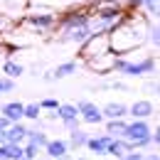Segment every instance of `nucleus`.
<instances>
[{"label":"nucleus","mask_w":160,"mask_h":160,"mask_svg":"<svg viewBox=\"0 0 160 160\" xmlns=\"http://www.w3.org/2000/svg\"><path fill=\"white\" fill-rule=\"evenodd\" d=\"M123 131H126V121H123V118H108V121H106V133H108V136L121 138Z\"/></svg>","instance_id":"16"},{"label":"nucleus","mask_w":160,"mask_h":160,"mask_svg":"<svg viewBox=\"0 0 160 160\" xmlns=\"http://www.w3.org/2000/svg\"><path fill=\"white\" fill-rule=\"evenodd\" d=\"M40 106L44 108V111H57V106H59V101L57 99H42Z\"/></svg>","instance_id":"23"},{"label":"nucleus","mask_w":160,"mask_h":160,"mask_svg":"<svg viewBox=\"0 0 160 160\" xmlns=\"http://www.w3.org/2000/svg\"><path fill=\"white\" fill-rule=\"evenodd\" d=\"M40 111H42L40 103H27V106H25V111H22V116H25V118H30V121H37V118H40Z\"/></svg>","instance_id":"21"},{"label":"nucleus","mask_w":160,"mask_h":160,"mask_svg":"<svg viewBox=\"0 0 160 160\" xmlns=\"http://www.w3.org/2000/svg\"><path fill=\"white\" fill-rule=\"evenodd\" d=\"M111 138H113V136H108V133H101V136H89V140H86V145H84V148H89L94 155H106V148H108Z\"/></svg>","instance_id":"7"},{"label":"nucleus","mask_w":160,"mask_h":160,"mask_svg":"<svg viewBox=\"0 0 160 160\" xmlns=\"http://www.w3.org/2000/svg\"><path fill=\"white\" fill-rule=\"evenodd\" d=\"M77 67H79L77 62H64V64H59V67L54 69V74H52V77H54V81H57V79H64V77H72V74L77 72Z\"/></svg>","instance_id":"18"},{"label":"nucleus","mask_w":160,"mask_h":160,"mask_svg":"<svg viewBox=\"0 0 160 160\" xmlns=\"http://www.w3.org/2000/svg\"><path fill=\"white\" fill-rule=\"evenodd\" d=\"M8 126H10V121H8L5 116H2V113H0V133H2V131H5Z\"/></svg>","instance_id":"27"},{"label":"nucleus","mask_w":160,"mask_h":160,"mask_svg":"<svg viewBox=\"0 0 160 160\" xmlns=\"http://www.w3.org/2000/svg\"><path fill=\"white\" fill-rule=\"evenodd\" d=\"M153 103L150 101H133V106H128V113L133 118H150L153 116Z\"/></svg>","instance_id":"11"},{"label":"nucleus","mask_w":160,"mask_h":160,"mask_svg":"<svg viewBox=\"0 0 160 160\" xmlns=\"http://www.w3.org/2000/svg\"><path fill=\"white\" fill-rule=\"evenodd\" d=\"M44 153L49 155L52 160L62 158V155H67L69 153V143L62 138H54V140H47V145H44Z\"/></svg>","instance_id":"9"},{"label":"nucleus","mask_w":160,"mask_h":160,"mask_svg":"<svg viewBox=\"0 0 160 160\" xmlns=\"http://www.w3.org/2000/svg\"><path fill=\"white\" fill-rule=\"evenodd\" d=\"M25 22L32 25V27H37V30H49V27H54V22H57V12H35V15H30Z\"/></svg>","instance_id":"6"},{"label":"nucleus","mask_w":160,"mask_h":160,"mask_svg":"<svg viewBox=\"0 0 160 160\" xmlns=\"http://www.w3.org/2000/svg\"><path fill=\"white\" fill-rule=\"evenodd\" d=\"M89 20H91V12H84V10L67 12V15L62 18V32L74 30V27H81V25H89Z\"/></svg>","instance_id":"4"},{"label":"nucleus","mask_w":160,"mask_h":160,"mask_svg":"<svg viewBox=\"0 0 160 160\" xmlns=\"http://www.w3.org/2000/svg\"><path fill=\"white\" fill-rule=\"evenodd\" d=\"M0 160H10V155H8V145H5V143H0Z\"/></svg>","instance_id":"26"},{"label":"nucleus","mask_w":160,"mask_h":160,"mask_svg":"<svg viewBox=\"0 0 160 160\" xmlns=\"http://www.w3.org/2000/svg\"><path fill=\"white\" fill-rule=\"evenodd\" d=\"M62 123H64V128H67V131H74V128H79L81 118H69V121H62Z\"/></svg>","instance_id":"25"},{"label":"nucleus","mask_w":160,"mask_h":160,"mask_svg":"<svg viewBox=\"0 0 160 160\" xmlns=\"http://www.w3.org/2000/svg\"><path fill=\"white\" fill-rule=\"evenodd\" d=\"M22 111H25V103H20V101H8V103H2V106H0V113L10 121V123H18V121L25 118V116H22Z\"/></svg>","instance_id":"8"},{"label":"nucleus","mask_w":160,"mask_h":160,"mask_svg":"<svg viewBox=\"0 0 160 160\" xmlns=\"http://www.w3.org/2000/svg\"><path fill=\"white\" fill-rule=\"evenodd\" d=\"M72 160H89V158H72Z\"/></svg>","instance_id":"34"},{"label":"nucleus","mask_w":160,"mask_h":160,"mask_svg":"<svg viewBox=\"0 0 160 160\" xmlns=\"http://www.w3.org/2000/svg\"><path fill=\"white\" fill-rule=\"evenodd\" d=\"M145 160H160L158 153H150V155H145Z\"/></svg>","instance_id":"29"},{"label":"nucleus","mask_w":160,"mask_h":160,"mask_svg":"<svg viewBox=\"0 0 160 160\" xmlns=\"http://www.w3.org/2000/svg\"><path fill=\"white\" fill-rule=\"evenodd\" d=\"M32 2H42V5H47L49 10H62V8H77V5H86V2H91V0H32Z\"/></svg>","instance_id":"13"},{"label":"nucleus","mask_w":160,"mask_h":160,"mask_svg":"<svg viewBox=\"0 0 160 160\" xmlns=\"http://www.w3.org/2000/svg\"><path fill=\"white\" fill-rule=\"evenodd\" d=\"M0 94H5V86H2V79H0Z\"/></svg>","instance_id":"33"},{"label":"nucleus","mask_w":160,"mask_h":160,"mask_svg":"<svg viewBox=\"0 0 160 160\" xmlns=\"http://www.w3.org/2000/svg\"><path fill=\"white\" fill-rule=\"evenodd\" d=\"M2 138H5V143H25V140H27V128L22 126V121L10 123V126L2 131Z\"/></svg>","instance_id":"5"},{"label":"nucleus","mask_w":160,"mask_h":160,"mask_svg":"<svg viewBox=\"0 0 160 160\" xmlns=\"http://www.w3.org/2000/svg\"><path fill=\"white\" fill-rule=\"evenodd\" d=\"M77 108H79V118L84 121V123H89V126H96V123L103 121L101 108L96 106V103H91V101H79Z\"/></svg>","instance_id":"3"},{"label":"nucleus","mask_w":160,"mask_h":160,"mask_svg":"<svg viewBox=\"0 0 160 160\" xmlns=\"http://www.w3.org/2000/svg\"><path fill=\"white\" fill-rule=\"evenodd\" d=\"M158 62L155 59H143V62H126V59H116L113 62V72H121L123 77H143L155 72Z\"/></svg>","instance_id":"2"},{"label":"nucleus","mask_w":160,"mask_h":160,"mask_svg":"<svg viewBox=\"0 0 160 160\" xmlns=\"http://www.w3.org/2000/svg\"><path fill=\"white\" fill-rule=\"evenodd\" d=\"M101 113H103V118H126L128 116V106H123L118 101H111V103H106L103 108H101Z\"/></svg>","instance_id":"10"},{"label":"nucleus","mask_w":160,"mask_h":160,"mask_svg":"<svg viewBox=\"0 0 160 160\" xmlns=\"http://www.w3.org/2000/svg\"><path fill=\"white\" fill-rule=\"evenodd\" d=\"M57 160H72V158H69V153H67V155H62V158H57Z\"/></svg>","instance_id":"32"},{"label":"nucleus","mask_w":160,"mask_h":160,"mask_svg":"<svg viewBox=\"0 0 160 160\" xmlns=\"http://www.w3.org/2000/svg\"><path fill=\"white\" fill-rule=\"evenodd\" d=\"M118 160H145V155L138 153V150H128V153H123Z\"/></svg>","instance_id":"24"},{"label":"nucleus","mask_w":160,"mask_h":160,"mask_svg":"<svg viewBox=\"0 0 160 160\" xmlns=\"http://www.w3.org/2000/svg\"><path fill=\"white\" fill-rule=\"evenodd\" d=\"M27 140H30V143H35L37 148H44L49 138H47V133H44V131H32V128H27Z\"/></svg>","instance_id":"19"},{"label":"nucleus","mask_w":160,"mask_h":160,"mask_svg":"<svg viewBox=\"0 0 160 160\" xmlns=\"http://www.w3.org/2000/svg\"><path fill=\"white\" fill-rule=\"evenodd\" d=\"M35 160H52V158H49V155H37Z\"/></svg>","instance_id":"31"},{"label":"nucleus","mask_w":160,"mask_h":160,"mask_svg":"<svg viewBox=\"0 0 160 160\" xmlns=\"http://www.w3.org/2000/svg\"><path fill=\"white\" fill-rule=\"evenodd\" d=\"M2 72H5V77H10V79H18V77L25 74L22 64H18V62H12V59H5V62H2Z\"/></svg>","instance_id":"17"},{"label":"nucleus","mask_w":160,"mask_h":160,"mask_svg":"<svg viewBox=\"0 0 160 160\" xmlns=\"http://www.w3.org/2000/svg\"><path fill=\"white\" fill-rule=\"evenodd\" d=\"M128 150H133V145H131V143H128L126 138H111L108 148H106V155L121 158V155H123V153H128Z\"/></svg>","instance_id":"12"},{"label":"nucleus","mask_w":160,"mask_h":160,"mask_svg":"<svg viewBox=\"0 0 160 160\" xmlns=\"http://www.w3.org/2000/svg\"><path fill=\"white\" fill-rule=\"evenodd\" d=\"M153 143H158V145H160V128L155 131V136H153Z\"/></svg>","instance_id":"30"},{"label":"nucleus","mask_w":160,"mask_h":160,"mask_svg":"<svg viewBox=\"0 0 160 160\" xmlns=\"http://www.w3.org/2000/svg\"><path fill=\"white\" fill-rule=\"evenodd\" d=\"M57 118H59V121L79 118V108H77V103H59V106H57Z\"/></svg>","instance_id":"15"},{"label":"nucleus","mask_w":160,"mask_h":160,"mask_svg":"<svg viewBox=\"0 0 160 160\" xmlns=\"http://www.w3.org/2000/svg\"><path fill=\"white\" fill-rule=\"evenodd\" d=\"M0 143H5V138H2V133H0Z\"/></svg>","instance_id":"35"},{"label":"nucleus","mask_w":160,"mask_h":160,"mask_svg":"<svg viewBox=\"0 0 160 160\" xmlns=\"http://www.w3.org/2000/svg\"><path fill=\"white\" fill-rule=\"evenodd\" d=\"M121 138H126L133 145V150H138V148H145L153 143V133H150V126L145 118H133L131 123H126V131Z\"/></svg>","instance_id":"1"},{"label":"nucleus","mask_w":160,"mask_h":160,"mask_svg":"<svg viewBox=\"0 0 160 160\" xmlns=\"http://www.w3.org/2000/svg\"><path fill=\"white\" fill-rule=\"evenodd\" d=\"M148 86H150V91H155V94H158V96H160V84H155V81H150Z\"/></svg>","instance_id":"28"},{"label":"nucleus","mask_w":160,"mask_h":160,"mask_svg":"<svg viewBox=\"0 0 160 160\" xmlns=\"http://www.w3.org/2000/svg\"><path fill=\"white\" fill-rule=\"evenodd\" d=\"M40 150H42V148H37L35 143L27 140V145H22V160H35L37 155H40Z\"/></svg>","instance_id":"20"},{"label":"nucleus","mask_w":160,"mask_h":160,"mask_svg":"<svg viewBox=\"0 0 160 160\" xmlns=\"http://www.w3.org/2000/svg\"><path fill=\"white\" fill-rule=\"evenodd\" d=\"M148 40L153 42L155 47H160V25H153V27H148Z\"/></svg>","instance_id":"22"},{"label":"nucleus","mask_w":160,"mask_h":160,"mask_svg":"<svg viewBox=\"0 0 160 160\" xmlns=\"http://www.w3.org/2000/svg\"><path fill=\"white\" fill-rule=\"evenodd\" d=\"M86 140H89V133H86V131H81V128L69 131V148L79 150V148H84V145H86Z\"/></svg>","instance_id":"14"}]
</instances>
